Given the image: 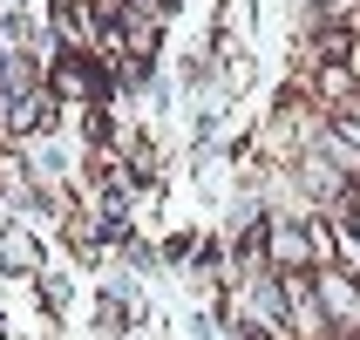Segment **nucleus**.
<instances>
[{
    "instance_id": "nucleus-1",
    "label": "nucleus",
    "mask_w": 360,
    "mask_h": 340,
    "mask_svg": "<svg viewBox=\"0 0 360 340\" xmlns=\"http://www.w3.org/2000/svg\"><path fill=\"white\" fill-rule=\"evenodd\" d=\"M61 82H68V89H82V96H96L102 102V89H109V82H102V68H96V61H68V68H61Z\"/></svg>"
},
{
    "instance_id": "nucleus-2",
    "label": "nucleus",
    "mask_w": 360,
    "mask_h": 340,
    "mask_svg": "<svg viewBox=\"0 0 360 340\" xmlns=\"http://www.w3.org/2000/svg\"><path fill=\"white\" fill-rule=\"evenodd\" d=\"M163 7H170V0H163Z\"/></svg>"
}]
</instances>
